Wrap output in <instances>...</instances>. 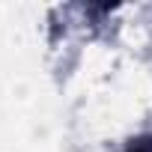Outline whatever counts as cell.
I'll return each mask as SVG.
<instances>
[{"label":"cell","instance_id":"1","mask_svg":"<svg viewBox=\"0 0 152 152\" xmlns=\"http://www.w3.org/2000/svg\"><path fill=\"white\" fill-rule=\"evenodd\" d=\"M128 152H152V140H140V143H134Z\"/></svg>","mask_w":152,"mask_h":152}]
</instances>
